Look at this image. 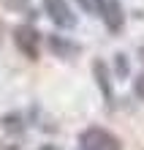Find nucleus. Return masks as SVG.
<instances>
[{"label": "nucleus", "instance_id": "nucleus-2", "mask_svg": "<svg viewBox=\"0 0 144 150\" xmlns=\"http://www.w3.org/2000/svg\"><path fill=\"white\" fill-rule=\"evenodd\" d=\"M14 41H16V47H19V52H22L25 57L38 60V55H41V36H38L33 28L19 25V28L14 30Z\"/></svg>", "mask_w": 144, "mask_h": 150}, {"label": "nucleus", "instance_id": "nucleus-10", "mask_svg": "<svg viewBox=\"0 0 144 150\" xmlns=\"http://www.w3.org/2000/svg\"><path fill=\"white\" fill-rule=\"evenodd\" d=\"M117 71H120V74L128 71V66H125V55H117Z\"/></svg>", "mask_w": 144, "mask_h": 150}, {"label": "nucleus", "instance_id": "nucleus-12", "mask_svg": "<svg viewBox=\"0 0 144 150\" xmlns=\"http://www.w3.org/2000/svg\"><path fill=\"white\" fill-rule=\"evenodd\" d=\"M0 47H3V25H0Z\"/></svg>", "mask_w": 144, "mask_h": 150}, {"label": "nucleus", "instance_id": "nucleus-7", "mask_svg": "<svg viewBox=\"0 0 144 150\" xmlns=\"http://www.w3.org/2000/svg\"><path fill=\"white\" fill-rule=\"evenodd\" d=\"M3 128L8 131V134H22V131H25V117H22V115H6V117H3Z\"/></svg>", "mask_w": 144, "mask_h": 150}, {"label": "nucleus", "instance_id": "nucleus-6", "mask_svg": "<svg viewBox=\"0 0 144 150\" xmlns=\"http://www.w3.org/2000/svg\"><path fill=\"white\" fill-rule=\"evenodd\" d=\"M93 71H95V79H98V87H101V93H103V98L106 101H112V82H109V66L103 63V60H95L93 63Z\"/></svg>", "mask_w": 144, "mask_h": 150}, {"label": "nucleus", "instance_id": "nucleus-5", "mask_svg": "<svg viewBox=\"0 0 144 150\" xmlns=\"http://www.w3.org/2000/svg\"><path fill=\"white\" fill-rule=\"evenodd\" d=\"M49 47H52V52H55L57 57H76L79 55V44L63 38V36H52L49 38Z\"/></svg>", "mask_w": 144, "mask_h": 150}, {"label": "nucleus", "instance_id": "nucleus-1", "mask_svg": "<svg viewBox=\"0 0 144 150\" xmlns=\"http://www.w3.org/2000/svg\"><path fill=\"white\" fill-rule=\"evenodd\" d=\"M79 147L82 150H122L120 139L106 128H84L79 134Z\"/></svg>", "mask_w": 144, "mask_h": 150}, {"label": "nucleus", "instance_id": "nucleus-4", "mask_svg": "<svg viewBox=\"0 0 144 150\" xmlns=\"http://www.w3.org/2000/svg\"><path fill=\"white\" fill-rule=\"evenodd\" d=\"M98 14L103 16L106 28L109 30H120L122 28V11H120V3L117 0H98Z\"/></svg>", "mask_w": 144, "mask_h": 150}, {"label": "nucleus", "instance_id": "nucleus-13", "mask_svg": "<svg viewBox=\"0 0 144 150\" xmlns=\"http://www.w3.org/2000/svg\"><path fill=\"white\" fill-rule=\"evenodd\" d=\"M139 57H141V60H144V47H141V49H139Z\"/></svg>", "mask_w": 144, "mask_h": 150}, {"label": "nucleus", "instance_id": "nucleus-9", "mask_svg": "<svg viewBox=\"0 0 144 150\" xmlns=\"http://www.w3.org/2000/svg\"><path fill=\"white\" fill-rule=\"evenodd\" d=\"M133 87H136V96H139V98H144V74L136 79V85H133Z\"/></svg>", "mask_w": 144, "mask_h": 150}, {"label": "nucleus", "instance_id": "nucleus-3", "mask_svg": "<svg viewBox=\"0 0 144 150\" xmlns=\"http://www.w3.org/2000/svg\"><path fill=\"white\" fill-rule=\"evenodd\" d=\"M44 8H46L49 19L57 25V28H76V14L71 11V6L65 3V0H44Z\"/></svg>", "mask_w": 144, "mask_h": 150}, {"label": "nucleus", "instance_id": "nucleus-11", "mask_svg": "<svg viewBox=\"0 0 144 150\" xmlns=\"http://www.w3.org/2000/svg\"><path fill=\"white\" fill-rule=\"evenodd\" d=\"M0 150H16V147L14 145H6V147H0Z\"/></svg>", "mask_w": 144, "mask_h": 150}, {"label": "nucleus", "instance_id": "nucleus-8", "mask_svg": "<svg viewBox=\"0 0 144 150\" xmlns=\"http://www.w3.org/2000/svg\"><path fill=\"white\" fill-rule=\"evenodd\" d=\"M76 3L82 6L87 14H98V0H76Z\"/></svg>", "mask_w": 144, "mask_h": 150}]
</instances>
